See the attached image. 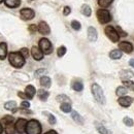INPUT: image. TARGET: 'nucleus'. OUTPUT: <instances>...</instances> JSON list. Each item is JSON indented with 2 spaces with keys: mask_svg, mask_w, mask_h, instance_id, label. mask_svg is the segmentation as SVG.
Returning <instances> with one entry per match:
<instances>
[{
  "mask_svg": "<svg viewBox=\"0 0 134 134\" xmlns=\"http://www.w3.org/2000/svg\"><path fill=\"white\" fill-rule=\"evenodd\" d=\"M8 59H9V63L14 67H16V68H21V67L24 66V64H25L24 56L21 53H18V52L10 53L9 56H8Z\"/></svg>",
  "mask_w": 134,
  "mask_h": 134,
  "instance_id": "nucleus-1",
  "label": "nucleus"
},
{
  "mask_svg": "<svg viewBox=\"0 0 134 134\" xmlns=\"http://www.w3.org/2000/svg\"><path fill=\"white\" fill-rule=\"evenodd\" d=\"M92 93L94 98L96 101L100 104H105V97H104V93L103 90L101 89V87L98 84H93L92 85Z\"/></svg>",
  "mask_w": 134,
  "mask_h": 134,
  "instance_id": "nucleus-2",
  "label": "nucleus"
},
{
  "mask_svg": "<svg viewBox=\"0 0 134 134\" xmlns=\"http://www.w3.org/2000/svg\"><path fill=\"white\" fill-rule=\"evenodd\" d=\"M41 132V125L38 121L31 120L27 123L26 133L27 134H40Z\"/></svg>",
  "mask_w": 134,
  "mask_h": 134,
  "instance_id": "nucleus-3",
  "label": "nucleus"
},
{
  "mask_svg": "<svg viewBox=\"0 0 134 134\" xmlns=\"http://www.w3.org/2000/svg\"><path fill=\"white\" fill-rule=\"evenodd\" d=\"M39 48L43 52V54H47V55H49L53 52L52 43H51L50 40L47 39V38H41L39 40Z\"/></svg>",
  "mask_w": 134,
  "mask_h": 134,
  "instance_id": "nucleus-4",
  "label": "nucleus"
},
{
  "mask_svg": "<svg viewBox=\"0 0 134 134\" xmlns=\"http://www.w3.org/2000/svg\"><path fill=\"white\" fill-rule=\"evenodd\" d=\"M97 19L101 24H105V23H108L110 21L111 17H110V14L108 13V10L99 9V10H97Z\"/></svg>",
  "mask_w": 134,
  "mask_h": 134,
  "instance_id": "nucleus-5",
  "label": "nucleus"
},
{
  "mask_svg": "<svg viewBox=\"0 0 134 134\" xmlns=\"http://www.w3.org/2000/svg\"><path fill=\"white\" fill-rule=\"evenodd\" d=\"M105 34H106V36H107L113 42H117L118 40H119L120 35H119L117 30H116L114 27H111V26H107V27L105 28Z\"/></svg>",
  "mask_w": 134,
  "mask_h": 134,
  "instance_id": "nucleus-6",
  "label": "nucleus"
},
{
  "mask_svg": "<svg viewBox=\"0 0 134 134\" xmlns=\"http://www.w3.org/2000/svg\"><path fill=\"white\" fill-rule=\"evenodd\" d=\"M27 121L25 119H19L16 124H15V128L20 134H23L26 131V127H27Z\"/></svg>",
  "mask_w": 134,
  "mask_h": 134,
  "instance_id": "nucleus-7",
  "label": "nucleus"
},
{
  "mask_svg": "<svg viewBox=\"0 0 134 134\" xmlns=\"http://www.w3.org/2000/svg\"><path fill=\"white\" fill-rule=\"evenodd\" d=\"M34 16H35V13H34L33 9H31V8H23L21 10V18L23 20H25V21L33 19Z\"/></svg>",
  "mask_w": 134,
  "mask_h": 134,
  "instance_id": "nucleus-8",
  "label": "nucleus"
},
{
  "mask_svg": "<svg viewBox=\"0 0 134 134\" xmlns=\"http://www.w3.org/2000/svg\"><path fill=\"white\" fill-rule=\"evenodd\" d=\"M31 55H32V57L34 59L37 60V61H39V60H41L43 58V52L40 50V48H38V47H33L31 49Z\"/></svg>",
  "mask_w": 134,
  "mask_h": 134,
  "instance_id": "nucleus-9",
  "label": "nucleus"
},
{
  "mask_svg": "<svg viewBox=\"0 0 134 134\" xmlns=\"http://www.w3.org/2000/svg\"><path fill=\"white\" fill-rule=\"evenodd\" d=\"M119 104L120 105H122L123 107H128V106H130L131 104H132V102H133V98L132 97H129V96H125V97H121L119 100Z\"/></svg>",
  "mask_w": 134,
  "mask_h": 134,
  "instance_id": "nucleus-10",
  "label": "nucleus"
},
{
  "mask_svg": "<svg viewBox=\"0 0 134 134\" xmlns=\"http://www.w3.org/2000/svg\"><path fill=\"white\" fill-rule=\"evenodd\" d=\"M38 31L42 35H48V34H50L51 29L46 22H40L39 25H38Z\"/></svg>",
  "mask_w": 134,
  "mask_h": 134,
  "instance_id": "nucleus-11",
  "label": "nucleus"
},
{
  "mask_svg": "<svg viewBox=\"0 0 134 134\" xmlns=\"http://www.w3.org/2000/svg\"><path fill=\"white\" fill-rule=\"evenodd\" d=\"M119 48H120L121 51H123V52H125V53H127V54H130V53L133 51L132 44H131L130 42H127V41L121 42V43L119 44Z\"/></svg>",
  "mask_w": 134,
  "mask_h": 134,
  "instance_id": "nucleus-12",
  "label": "nucleus"
},
{
  "mask_svg": "<svg viewBox=\"0 0 134 134\" xmlns=\"http://www.w3.org/2000/svg\"><path fill=\"white\" fill-rule=\"evenodd\" d=\"M98 37V33L94 27H89L88 28V39L90 41H96Z\"/></svg>",
  "mask_w": 134,
  "mask_h": 134,
  "instance_id": "nucleus-13",
  "label": "nucleus"
},
{
  "mask_svg": "<svg viewBox=\"0 0 134 134\" xmlns=\"http://www.w3.org/2000/svg\"><path fill=\"white\" fill-rule=\"evenodd\" d=\"M121 79L123 81H131L134 80V74L132 71H129V70H123L121 72Z\"/></svg>",
  "mask_w": 134,
  "mask_h": 134,
  "instance_id": "nucleus-14",
  "label": "nucleus"
},
{
  "mask_svg": "<svg viewBox=\"0 0 134 134\" xmlns=\"http://www.w3.org/2000/svg\"><path fill=\"white\" fill-rule=\"evenodd\" d=\"M35 92H36V90H35V88H34L33 86L29 85V86H27V87H26L25 94L27 95L28 99H32V98H33V96L35 95Z\"/></svg>",
  "mask_w": 134,
  "mask_h": 134,
  "instance_id": "nucleus-15",
  "label": "nucleus"
},
{
  "mask_svg": "<svg viewBox=\"0 0 134 134\" xmlns=\"http://www.w3.org/2000/svg\"><path fill=\"white\" fill-rule=\"evenodd\" d=\"M4 3L9 8H16L21 4V0H4Z\"/></svg>",
  "mask_w": 134,
  "mask_h": 134,
  "instance_id": "nucleus-16",
  "label": "nucleus"
},
{
  "mask_svg": "<svg viewBox=\"0 0 134 134\" xmlns=\"http://www.w3.org/2000/svg\"><path fill=\"white\" fill-rule=\"evenodd\" d=\"M4 108L15 113V111H17V102L16 101H7L4 104Z\"/></svg>",
  "mask_w": 134,
  "mask_h": 134,
  "instance_id": "nucleus-17",
  "label": "nucleus"
},
{
  "mask_svg": "<svg viewBox=\"0 0 134 134\" xmlns=\"http://www.w3.org/2000/svg\"><path fill=\"white\" fill-rule=\"evenodd\" d=\"M71 118H72L76 123H79V124H81V125L84 124V119H83V117L80 116V114H77V111L71 110Z\"/></svg>",
  "mask_w": 134,
  "mask_h": 134,
  "instance_id": "nucleus-18",
  "label": "nucleus"
},
{
  "mask_svg": "<svg viewBox=\"0 0 134 134\" xmlns=\"http://www.w3.org/2000/svg\"><path fill=\"white\" fill-rule=\"evenodd\" d=\"M6 55H7V46H6V43L1 42L0 43V59L1 60L5 59Z\"/></svg>",
  "mask_w": 134,
  "mask_h": 134,
  "instance_id": "nucleus-19",
  "label": "nucleus"
},
{
  "mask_svg": "<svg viewBox=\"0 0 134 134\" xmlns=\"http://www.w3.org/2000/svg\"><path fill=\"white\" fill-rule=\"evenodd\" d=\"M51 84H52V81L49 76H41L40 77V85L43 87V88H50Z\"/></svg>",
  "mask_w": 134,
  "mask_h": 134,
  "instance_id": "nucleus-20",
  "label": "nucleus"
},
{
  "mask_svg": "<svg viewBox=\"0 0 134 134\" xmlns=\"http://www.w3.org/2000/svg\"><path fill=\"white\" fill-rule=\"evenodd\" d=\"M71 87H72V89L74 91H77V92H80V91H82L84 89V85L81 81H74L71 85Z\"/></svg>",
  "mask_w": 134,
  "mask_h": 134,
  "instance_id": "nucleus-21",
  "label": "nucleus"
},
{
  "mask_svg": "<svg viewBox=\"0 0 134 134\" xmlns=\"http://www.w3.org/2000/svg\"><path fill=\"white\" fill-rule=\"evenodd\" d=\"M49 92H47L46 90H43V89H40V90H38V98L40 99L41 101H46L48 99V97H49Z\"/></svg>",
  "mask_w": 134,
  "mask_h": 134,
  "instance_id": "nucleus-22",
  "label": "nucleus"
},
{
  "mask_svg": "<svg viewBox=\"0 0 134 134\" xmlns=\"http://www.w3.org/2000/svg\"><path fill=\"white\" fill-rule=\"evenodd\" d=\"M81 12H82V14H83L84 16H87V17H90V16H91V14H92L91 7H90L88 4H84V5L82 6Z\"/></svg>",
  "mask_w": 134,
  "mask_h": 134,
  "instance_id": "nucleus-23",
  "label": "nucleus"
},
{
  "mask_svg": "<svg viewBox=\"0 0 134 134\" xmlns=\"http://www.w3.org/2000/svg\"><path fill=\"white\" fill-rule=\"evenodd\" d=\"M109 57H110L111 59L117 60V59H120V58L122 57V53H121L120 50H114L109 53Z\"/></svg>",
  "mask_w": 134,
  "mask_h": 134,
  "instance_id": "nucleus-24",
  "label": "nucleus"
},
{
  "mask_svg": "<svg viewBox=\"0 0 134 134\" xmlns=\"http://www.w3.org/2000/svg\"><path fill=\"white\" fill-rule=\"evenodd\" d=\"M1 122H2V124H3L4 126H6V125H9V124H13L14 118L12 117V116H5L4 118H2Z\"/></svg>",
  "mask_w": 134,
  "mask_h": 134,
  "instance_id": "nucleus-25",
  "label": "nucleus"
},
{
  "mask_svg": "<svg viewBox=\"0 0 134 134\" xmlns=\"http://www.w3.org/2000/svg\"><path fill=\"white\" fill-rule=\"evenodd\" d=\"M60 108H61V110L64 111V113H70V111H71V105H70V103H67V102L62 103L61 106H60Z\"/></svg>",
  "mask_w": 134,
  "mask_h": 134,
  "instance_id": "nucleus-26",
  "label": "nucleus"
},
{
  "mask_svg": "<svg viewBox=\"0 0 134 134\" xmlns=\"http://www.w3.org/2000/svg\"><path fill=\"white\" fill-rule=\"evenodd\" d=\"M127 91H128V89L126 88V87H119L117 89V91H116V93H117L118 96H124L125 94H127Z\"/></svg>",
  "mask_w": 134,
  "mask_h": 134,
  "instance_id": "nucleus-27",
  "label": "nucleus"
},
{
  "mask_svg": "<svg viewBox=\"0 0 134 134\" xmlns=\"http://www.w3.org/2000/svg\"><path fill=\"white\" fill-rule=\"evenodd\" d=\"M114 0H98V4L101 7H107L113 3Z\"/></svg>",
  "mask_w": 134,
  "mask_h": 134,
  "instance_id": "nucleus-28",
  "label": "nucleus"
},
{
  "mask_svg": "<svg viewBox=\"0 0 134 134\" xmlns=\"http://www.w3.org/2000/svg\"><path fill=\"white\" fill-rule=\"evenodd\" d=\"M15 130H16V128L13 126V124L5 126V133L6 134H15Z\"/></svg>",
  "mask_w": 134,
  "mask_h": 134,
  "instance_id": "nucleus-29",
  "label": "nucleus"
},
{
  "mask_svg": "<svg viewBox=\"0 0 134 134\" xmlns=\"http://www.w3.org/2000/svg\"><path fill=\"white\" fill-rule=\"evenodd\" d=\"M95 125H96V127H97V130H98V132H99L100 134H107V133H108L107 129H106L105 127H103L102 125L98 124V123H96Z\"/></svg>",
  "mask_w": 134,
  "mask_h": 134,
  "instance_id": "nucleus-30",
  "label": "nucleus"
},
{
  "mask_svg": "<svg viewBox=\"0 0 134 134\" xmlns=\"http://www.w3.org/2000/svg\"><path fill=\"white\" fill-rule=\"evenodd\" d=\"M123 84L124 86L127 88V89H130V90H134V82L133 81H123Z\"/></svg>",
  "mask_w": 134,
  "mask_h": 134,
  "instance_id": "nucleus-31",
  "label": "nucleus"
},
{
  "mask_svg": "<svg viewBox=\"0 0 134 134\" xmlns=\"http://www.w3.org/2000/svg\"><path fill=\"white\" fill-rule=\"evenodd\" d=\"M123 122H124V124L126 125V126H128V127H131V126H133V120L131 119V118L129 117H125L123 119Z\"/></svg>",
  "mask_w": 134,
  "mask_h": 134,
  "instance_id": "nucleus-32",
  "label": "nucleus"
},
{
  "mask_svg": "<svg viewBox=\"0 0 134 134\" xmlns=\"http://www.w3.org/2000/svg\"><path fill=\"white\" fill-rule=\"evenodd\" d=\"M57 100L60 101V102H67V103H70V99L67 97L66 95H59V96H57Z\"/></svg>",
  "mask_w": 134,
  "mask_h": 134,
  "instance_id": "nucleus-33",
  "label": "nucleus"
},
{
  "mask_svg": "<svg viewBox=\"0 0 134 134\" xmlns=\"http://www.w3.org/2000/svg\"><path fill=\"white\" fill-rule=\"evenodd\" d=\"M43 114H44V115H47V116L49 117V122H50V124H52V125L56 124V118L54 117L52 114H50V113H47V111H44Z\"/></svg>",
  "mask_w": 134,
  "mask_h": 134,
  "instance_id": "nucleus-34",
  "label": "nucleus"
},
{
  "mask_svg": "<svg viewBox=\"0 0 134 134\" xmlns=\"http://www.w3.org/2000/svg\"><path fill=\"white\" fill-rule=\"evenodd\" d=\"M65 53H66V48L65 47H60L59 49H58V51H57V54H58V56L59 57H63L64 55H65Z\"/></svg>",
  "mask_w": 134,
  "mask_h": 134,
  "instance_id": "nucleus-35",
  "label": "nucleus"
},
{
  "mask_svg": "<svg viewBox=\"0 0 134 134\" xmlns=\"http://www.w3.org/2000/svg\"><path fill=\"white\" fill-rule=\"evenodd\" d=\"M71 27H72L74 30H80V29H81V24H80V22H77V21H72V22H71Z\"/></svg>",
  "mask_w": 134,
  "mask_h": 134,
  "instance_id": "nucleus-36",
  "label": "nucleus"
},
{
  "mask_svg": "<svg viewBox=\"0 0 134 134\" xmlns=\"http://www.w3.org/2000/svg\"><path fill=\"white\" fill-rule=\"evenodd\" d=\"M46 72H47V70H46V69H43V68L38 69V70H36V71H35V76H36V77H38V76H40V75L44 74Z\"/></svg>",
  "mask_w": 134,
  "mask_h": 134,
  "instance_id": "nucleus-37",
  "label": "nucleus"
},
{
  "mask_svg": "<svg viewBox=\"0 0 134 134\" xmlns=\"http://www.w3.org/2000/svg\"><path fill=\"white\" fill-rule=\"evenodd\" d=\"M23 56H24V58H27L28 56H29V51H28V49H26V48H23L22 50H21V52H20Z\"/></svg>",
  "mask_w": 134,
  "mask_h": 134,
  "instance_id": "nucleus-38",
  "label": "nucleus"
},
{
  "mask_svg": "<svg viewBox=\"0 0 134 134\" xmlns=\"http://www.w3.org/2000/svg\"><path fill=\"white\" fill-rule=\"evenodd\" d=\"M21 106H22V108H29L30 107V103L27 102V101H23L21 103Z\"/></svg>",
  "mask_w": 134,
  "mask_h": 134,
  "instance_id": "nucleus-39",
  "label": "nucleus"
},
{
  "mask_svg": "<svg viewBox=\"0 0 134 134\" xmlns=\"http://www.w3.org/2000/svg\"><path fill=\"white\" fill-rule=\"evenodd\" d=\"M70 12H71V9H70L69 6H65L64 9H63V14H64V16H68V15L70 14Z\"/></svg>",
  "mask_w": 134,
  "mask_h": 134,
  "instance_id": "nucleus-40",
  "label": "nucleus"
},
{
  "mask_svg": "<svg viewBox=\"0 0 134 134\" xmlns=\"http://www.w3.org/2000/svg\"><path fill=\"white\" fill-rule=\"evenodd\" d=\"M117 30H118V33H119V35H121V36H123V37H125L126 35H127V33L126 32H124L120 27H117Z\"/></svg>",
  "mask_w": 134,
  "mask_h": 134,
  "instance_id": "nucleus-41",
  "label": "nucleus"
},
{
  "mask_svg": "<svg viewBox=\"0 0 134 134\" xmlns=\"http://www.w3.org/2000/svg\"><path fill=\"white\" fill-rule=\"evenodd\" d=\"M29 30L31 32H35L36 30H38V27H36L35 25H31V26H29Z\"/></svg>",
  "mask_w": 134,
  "mask_h": 134,
  "instance_id": "nucleus-42",
  "label": "nucleus"
},
{
  "mask_svg": "<svg viewBox=\"0 0 134 134\" xmlns=\"http://www.w3.org/2000/svg\"><path fill=\"white\" fill-rule=\"evenodd\" d=\"M18 95H19V97H21V98H23V99L28 98V97H27V95H26L25 93H23V92H19V93H18Z\"/></svg>",
  "mask_w": 134,
  "mask_h": 134,
  "instance_id": "nucleus-43",
  "label": "nucleus"
},
{
  "mask_svg": "<svg viewBox=\"0 0 134 134\" xmlns=\"http://www.w3.org/2000/svg\"><path fill=\"white\" fill-rule=\"evenodd\" d=\"M129 64H130V66L134 68V59H131V60L129 61Z\"/></svg>",
  "mask_w": 134,
  "mask_h": 134,
  "instance_id": "nucleus-44",
  "label": "nucleus"
},
{
  "mask_svg": "<svg viewBox=\"0 0 134 134\" xmlns=\"http://www.w3.org/2000/svg\"><path fill=\"white\" fill-rule=\"evenodd\" d=\"M44 134H57V132L54 131V130H51V131H49V132H47V133H44Z\"/></svg>",
  "mask_w": 134,
  "mask_h": 134,
  "instance_id": "nucleus-45",
  "label": "nucleus"
},
{
  "mask_svg": "<svg viewBox=\"0 0 134 134\" xmlns=\"http://www.w3.org/2000/svg\"><path fill=\"white\" fill-rule=\"evenodd\" d=\"M2 132H3V128H2V126L0 124V133H2Z\"/></svg>",
  "mask_w": 134,
  "mask_h": 134,
  "instance_id": "nucleus-46",
  "label": "nucleus"
},
{
  "mask_svg": "<svg viewBox=\"0 0 134 134\" xmlns=\"http://www.w3.org/2000/svg\"><path fill=\"white\" fill-rule=\"evenodd\" d=\"M2 1H3V0H0V3H1V2H2Z\"/></svg>",
  "mask_w": 134,
  "mask_h": 134,
  "instance_id": "nucleus-47",
  "label": "nucleus"
}]
</instances>
